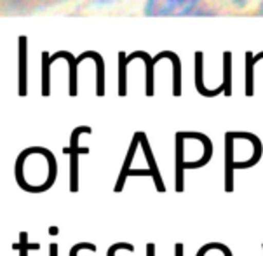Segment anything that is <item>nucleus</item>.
<instances>
[{"label":"nucleus","instance_id":"423d86ee","mask_svg":"<svg viewBox=\"0 0 263 256\" xmlns=\"http://www.w3.org/2000/svg\"><path fill=\"white\" fill-rule=\"evenodd\" d=\"M65 154H70V192H79V154L80 152L65 148Z\"/></svg>","mask_w":263,"mask_h":256},{"label":"nucleus","instance_id":"9b49d317","mask_svg":"<svg viewBox=\"0 0 263 256\" xmlns=\"http://www.w3.org/2000/svg\"><path fill=\"white\" fill-rule=\"evenodd\" d=\"M49 256H60V246L51 244V248H49Z\"/></svg>","mask_w":263,"mask_h":256},{"label":"nucleus","instance_id":"ddd939ff","mask_svg":"<svg viewBox=\"0 0 263 256\" xmlns=\"http://www.w3.org/2000/svg\"><path fill=\"white\" fill-rule=\"evenodd\" d=\"M146 256H155V244L154 242H148V244H146Z\"/></svg>","mask_w":263,"mask_h":256},{"label":"nucleus","instance_id":"f3484780","mask_svg":"<svg viewBox=\"0 0 263 256\" xmlns=\"http://www.w3.org/2000/svg\"><path fill=\"white\" fill-rule=\"evenodd\" d=\"M261 246H263V244H261Z\"/></svg>","mask_w":263,"mask_h":256},{"label":"nucleus","instance_id":"f03ea898","mask_svg":"<svg viewBox=\"0 0 263 256\" xmlns=\"http://www.w3.org/2000/svg\"><path fill=\"white\" fill-rule=\"evenodd\" d=\"M234 133L225 136V192H234Z\"/></svg>","mask_w":263,"mask_h":256},{"label":"nucleus","instance_id":"39448f33","mask_svg":"<svg viewBox=\"0 0 263 256\" xmlns=\"http://www.w3.org/2000/svg\"><path fill=\"white\" fill-rule=\"evenodd\" d=\"M140 138H141V133H136V136L133 138V143H131V147H129L127 157H126V160H124L122 171H120V176H119V179H117V183H115V188H114L115 194L122 192L124 183H126V179H127V176H129V171H131V164H133V159H135L136 148H138V145H140Z\"/></svg>","mask_w":263,"mask_h":256},{"label":"nucleus","instance_id":"f8f14e48","mask_svg":"<svg viewBox=\"0 0 263 256\" xmlns=\"http://www.w3.org/2000/svg\"><path fill=\"white\" fill-rule=\"evenodd\" d=\"M248 2H249V0H232V4H234V7H237V9L246 7V6H248Z\"/></svg>","mask_w":263,"mask_h":256},{"label":"nucleus","instance_id":"6e6552de","mask_svg":"<svg viewBox=\"0 0 263 256\" xmlns=\"http://www.w3.org/2000/svg\"><path fill=\"white\" fill-rule=\"evenodd\" d=\"M119 249H127V251H135V246L129 244V242H117V244L110 246L108 253H106V256H115V253H117Z\"/></svg>","mask_w":263,"mask_h":256},{"label":"nucleus","instance_id":"7ed1b4c3","mask_svg":"<svg viewBox=\"0 0 263 256\" xmlns=\"http://www.w3.org/2000/svg\"><path fill=\"white\" fill-rule=\"evenodd\" d=\"M185 133L176 134V192L181 194L185 190V155H183Z\"/></svg>","mask_w":263,"mask_h":256},{"label":"nucleus","instance_id":"dca6fc26","mask_svg":"<svg viewBox=\"0 0 263 256\" xmlns=\"http://www.w3.org/2000/svg\"><path fill=\"white\" fill-rule=\"evenodd\" d=\"M260 14H263V2H261V7H260Z\"/></svg>","mask_w":263,"mask_h":256},{"label":"nucleus","instance_id":"0eeeda50","mask_svg":"<svg viewBox=\"0 0 263 256\" xmlns=\"http://www.w3.org/2000/svg\"><path fill=\"white\" fill-rule=\"evenodd\" d=\"M12 249L14 251H20V256H28V249H40V244H28V235H26V232H21L20 233V242H16L14 246H12Z\"/></svg>","mask_w":263,"mask_h":256},{"label":"nucleus","instance_id":"9d476101","mask_svg":"<svg viewBox=\"0 0 263 256\" xmlns=\"http://www.w3.org/2000/svg\"><path fill=\"white\" fill-rule=\"evenodd\" d=\"M175 256H185V246L181 242H178L175 248Z\"/></svg>","mask_w":263,"mask_h":256},{"label":"nucleus","instance_id":"4468645a","mask_svg":"<svg viewBox=\"0 0 263 256\" xmlns=\"http://www.w3.org/2000/svg\"><path fill=\"white\" fill-rule=\"evenodd\" d=\"M115 0H96V4H100V6H105V4H112Z\"/></svg>","mask_w":263,"mask_h":256},{"label":"nucleus","instance_id":"20e7f679","mask_svg":"<svg viewBox=\"0 0 263 256\" xmlns=\"http://www.w3.org/2000/svg\"><path fill=\"white\" fill-rule=\"evenodd\" d=\"M140 143H141V147H143V154H145L146 162H148V169L152 171V178H154L155 188H157V192L162 194V192H166V187H164V181H162V176H160V171L157 168V162H155L154 154H152L150 145H148V141H146V136H145L143 133H141Z\"/></svg>","mask_w":263,"mask_h":256},{"label":"nucleus","instance_id":"2eb2a0df","mask_svg":"<svg viewBox=\"0 0 263 256\" xmlns=\"http://www.w3.org/2000/svg\"><path fill=\"white\" fill-rule=\"evenodd\" d=\"M49 233H51V235H58V228L56 227H51V232H49Z\"/></svg>","mask_w":263,"mask_h":256},{"label":"nucleus","instance_id":"1a4fd4ad","mask_svg":"<svg viewBox=\"0 0 263 256\" xmlns=\"http://www.w3.org/2000/svg\"><path fill=\"white\" fill-rule=\"evenodd\" d=\"M80 249H89V251H96V246L91 244V242H80V244H75L72 249H70V256H77Z\"/></svg>","mask_w":263,"mask_h":256},{"label":"nucleus","instance_id":"f257e3e1","mask_svg":"<svg viewBox=\"0 0 263 256\" xmlns=\"http://www.w3.org/2000/svg\"><path fill=\"white\" fill-rule=\"evenodd\" d=\"M200 0H148L145 6V16H186L197 7Z\"/></svg>","mask_w":263,"mask_h":256}]
</instances>
